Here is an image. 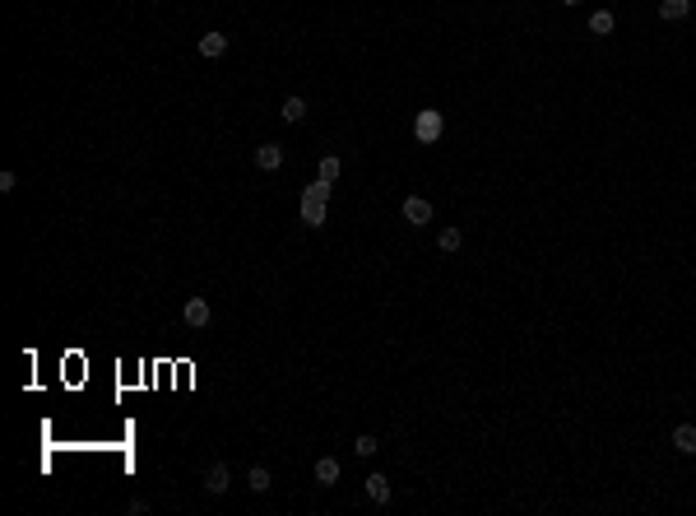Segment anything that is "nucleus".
I'll use <instances>...</instances> for the list:
<instances>
[{
  "label": "nucleus",
  "mask_w": 696,
  "mask_h": 516,
  "mask_svg": "<svg viewBox=\"0 0 696 516\" xmlns=\"http://www.w3.org/2000/svg\"><path fill=\"white\" fill-rule=\"evenodd\" d=\"M441 131H446V116L441 112H418V116H413V135H418L422 145H436Z\"/></svg>",
  "instance_id": "obj_2"
},
{
  "label": "nucleus",
  "mask_w": 696,
  "mask_h": 516,
  "mask_svg": "<svg viewBox=\"0 0 696 516\" xmlns=\"http://www.w3.org/2000/svg\"><path fill=\"white\" fill-rule=\"evenodd\" d=\"M246 484H251V493H269V488H274V479H269V470H265V465H251Z\"/></svg>",
  "instance_id": "obj_13"
},
{
  "label": "nucleus",
  "mask_w": 696,
  "mask_h": 516,
  "mask_svg": "<svg viewBox=\"0 0 696 516\" xmlns=\"http://www.w3.org/2000/svg\"><path fill=\"white\" fill-rule=\"evenodd\" d=\"M223 52H228V37H223V33H204V37H200V56H223Z\"/></svg>",
  "instance_id": "obj_12"
},
{
  "label": "nucleus",
  "mask_w": 696,
  "mask_h": 516,
  "mask_svg": "<svg viewBox=\"0 0 696 516\" xmlns=\"http://www.w3.org/2000/svg\"><path fill=\"white\" fill-rule=\"evenodd\" d=\"M186 325H195V330L209 325V303H204V298H190L186 303Z\"/></svg>",
  "instance_id": "obj_10"
},
{
  "label": "nucleus",
  "mask_w": 696,
  "mask_h": 516,
  "mask_svg": "<svg viewBox=\"0 0 696 516\" xmlns=\"http://www.w3.org/2000/svg\"><path fill=\"white\" fill-rule=\"evenodd\" d=\"M613 28H618V19H613V10H594V14H590V33H594V37H608Z\"/></svg>",
  "instance_id": "obj_8"
},
{
  "label": "nucleus",
  "mask_w": 696,
  "mask_h": 516,
  "mask_svg": "<svg viewBox=\"0 0 696 516\" xmlns=\"http://www.w3.org/2000/svg\"><path fill=\"white\" fill-rule=\"evenodd\" d=\"M367 498H372V503H390V479L386 474H367Z\"/></svg>",
  "instance_id": "obj_7"
},
{
  "label": "nucleus",
  "mask_w": 696,
  "mask_h": 516,
  "mask_svg": "<svg viewBox=\"0 0 696 516\" xmlns=\"http://www.w3.org/2000/svg\"><path fill=\"white\" fill-rule=\"evenodd\" d=\"M316 484H325V488H330V484H339V460H334V456H321V460H316Z\"/></svg>",
  "instance_id": "obj_9"
},
{
  "label": "nucleus",
  "mask_w": 696,
  "mask_h": 516,
  "mask_svg": "<svg viewBox=\"0 0 696 516\" xmlns=\"http://www.w3.org/2000/svg\"><path fill=\"white\" fill-rule=\"evenodd\" d=\"M279 163H283V145H260V149H255V168L274 172Z\"/></svg>",
  "instance_id": "obj_6"
},
{
  "label": "nucleus",
  "mask_w": 696,
  "mask_h": 516,
  "mask_svg": "<svg viewBox=\"0 0 696 516\" xmlns=\"http://www.w3.org/2000/svg\"><path fill=\"white\" fill-rule=\"evenodd\" d=\"M673 447L683 451V456H696V424H678L673 428Z\"/></svg>",
  "instance_id": "obj_5"
},
{
  "label": "nucleus",
  "mask_w": 696,
  "mask_h": 516,
  "mask_svg": "<svg viewBox=\"0 0 696 516\" xmlns=\"http://www.w3.org/2000/svg\"><path fill=\"white\" fill-rule=\"evenodd\" d=\"M404 224H413V228L432 224V200H422V196H409V200H404Z\"/></svg>",
  "instance_id": "obj_4"
},
{
  "label": "nucleus",
  "mask_w": 696,
  "mask_h": 516,
  "mask_svg": "<svg viewBox=\"0 0 696 516\" xmlns=\"http://www.w3.org/2000/svg\"><path fill=\"white\" fill-rule=\"evenodd\" d=\"M14 186H19V177H14V172H10V168H5V172H0V191L10 196V191H14Z\"/></svg>",
  "instance_id": "obj_18"
},
{
  "label": "nucleus",
  "mask_w": 696,
  "mask_h": 516,
  "mask_svg": "<svg viewBox=\"0 0 696 516\" xmlns=\"http://www.w3.org/2000/svg\"><path fill=\"white\" fill-rule=\"evenodd\" d=\"M353 451H358V456H376V438H367V433H362V438L353 442Z\"/></svg>",
  "instance_id": "obj_17"
},
{
  "label": "nucleus",
  "mask_w": 696,
  "mask_h": 516,
  "mask_svg": "<svg viewBox=\"0 0 696 516\" xmlns=\"http://www.w3.org/2000/svg\"><path fill=\"white\" fill-rule=\"evenodd\" d=\"M339 172H343V163H339L334 154H325V158H321V168H316V177H321V181H330V186H334V181H339Z\"/></svg>",
  "instance_id": "obj_14"
},
{
  "label": "nucleus",
  "mask_w": 696,
  "mask_h": 516,
  "mask_svg": "<svg viewBox=\"0 0 696 516\" xmlns=\"http://www.w3.org/2000/svg\"><path fill=\"white\" fill-rule=\"evenodd\" d=\"M687 10H692V0H659V19H668V23L687 19Z\"/></svg>",
  "instance_id": "obj_11"
},
{
  "label": "nucleus",
  "mask_w": 696,
  "mask_h": 516,
  "mask_svg": "<svg viewBox=\"0 0 696 516\" xmlns=\"http://www.w3.org/2000/svg\"><path fill=\"white\" fill-rule=\"evenodd\" d=\"M436 247H441V251H460L464 247V233H460V228H441V233H436Z\"/></svg>",
  "instance_id": "obj_16"
},
{
  "label": "nucleus",
  "mask_w": 696,
  "mask_h": 516,
  "mask_svg": "<svg viewBox=\"0 0 696 516\" xmlns=\"http://www.w3.org/2000/svg\"><path fill=\"white\" fill-rule=\"evenodd\" d=\"M228 488H232L228 465H223V460H214L209 470H204V493H214V498H219V493H228Z\"/></svg>",
  "instance_id": "obj_3"
},
{
  "label": "nucleus",
  "mask_w": 696,
  "mask_h": 516,
  "mask_svg": "<svg viewBox=\"0 0 696 516\" xmlns=\"http://www.w3.org/2000/svg\"><path fill=\"white\" fill-rule=\"evenodd\" d=\"M562 5H580V0H562Z\"/></svg>",
  "instance_id": "obj_19"
},
{
  "label": "nucleus",
  "mask_w": 696,
  "mask_h": 516,
  "mask_svg": "<svg viewBox=\"0 0 696 516\" xmlns=\"http://www.w3.org/2000/svg\"><path fill=\"white\" fill-rule=\"evenodd\" d=\"M283 121H302V116H307V98H298V93H293V98H283Z\"/></svg>",
  "instance_id": "obj_15"
},
{
  "label": "nucleus",
  "mask_w": 696,
  "mask_h": 516,
  "mask_svg": "<svg viewBox=\"0 0 696 516\" xmlns=\"http://www.w3.org/2000/svg\"><path fill=\"white\" fill-rule=\"evenodd\" d=\"M325 205H330V181H311L307 191H302V224L307 228H321L325 224Z\"/></svg>",
  "instance_id": "obj_1"
}]
</instances>
